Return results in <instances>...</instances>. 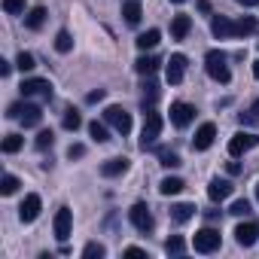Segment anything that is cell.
<instances>
[{"label": "cell", "mask_w": 259, "mask_h": 259, "mask_svg": "<svg viewBox=\"0 0 259 259\" xmlns=\"http://www.w3.org/2000/svg\"><path fill=\"white\" fill-rule=\"evenodd\" d=\"M253 31H256V19L244 16V19L235 22V37H247V34H253Z\"/></svg>", "instance_id": "cell-26"}, {"label": "cell", "mask_w": 259, "mask_h": 259, "mask_svg": "<svg viewBox=\"0 0 259 259\" xmlns=\"http://www.w3.org/2000/svg\"><path fill=\"white\" fill-rule=\"evenodd\" d=\"M82 256H85V259H101V256H107V247L98 244V241H92V244L82 247Z\"/></svg>", "instance_id": "cell-28"}, {"label": "cell", "mask_w": 259, "mask_h": 259, "mask_svg": "<svg viewBox=\"0 0 259 259\" xmlns=\"http://www.w3.org/2000/svg\"><path fill=\"white\" fill-rule=\"evenodd\" d=\"M4 13H10V16L25 13V0H4Z\"/></svg>", "instance_id": "cell-36"}, {"label": "cell", "mask_w": 259, "mask_h": 259, "mask_svg": "<svg viewBox=\"0 0 259 259\" xmlns=\"http://www.w3.org/2000/svg\"><path fill=\"white\" fill-rule=\"evenodd\" d=\"M241 122H244V125H259V101H253L250 110L241 113Z\"/></svg>", "instance_id": "cell-33"}, {"label": "cell", "mask_w": 259, "mask_h": 259, "mask_svg": "<svg viewBox=\"0 0 259 259\" xmlns=\"http://www.w3.org/2000/svg\"><path fill=\"white\" fill-rule=\"evenodd\" d=\"M210 31H213V37H220V40H226V37H235V22H229L226 16H213V22H210Z\"/></svg>", "instance_id": "cell-16"}, {"label": "cell", "mask_w": 259, "mask_h": 259, "mask_svg": "<svg viewBox=\"0 0 259 259\" xmlns=\"http://www.w3.org/2000/svg\"><path fill=\"white\" fill-rule=\"evenodd\" d=\"M241 7H253V4H259V0H238Z\"/></svg>", "instance_id": "cell-43"}, {"label": "cell", "mask_w": 259, "mask_h": 259, "mask_svg": "<svg viewBox=\"0 0 259 259\" xmlns=\"http://www.w3.org/2000/svg\"><path fill=\"white\" fill-rule=\"evenodd\" d=\"M192 119H195V107H192V104H183V101H174V104H171V122H174L177 128H186Z\"/></svg>", "instance_id": "cell-9"}, {"label": "cell", "mask_w": 259, "mask_h": 259, "mask_svg": "<svg viewBox=\"0 0 259 259\" xmlns=\"http://www.w3.org/2000/svg\"><path fill=\"white\" fill-rule=\"evenodd\" d=\"M125 256H132V259H141V256H147V250H141V247H128V250H125Z\"/></svg>", "instance_id": "cell-40"}, {"label": "cell", "mask_w": 259, "mask_h": 259, "mask_svg": "<svg viewBox=\"0 0 259 259\" xmlns=\"http://www.w3.org/2000/svg\"><path fill=\"white\" fill-rule=\"evenodd\" d=\"M22 95H25V98H31V95L52 98V82H49V79H25V82H22Z\"/></svg>", "instance_id": "cell-11"}, {"label": "cell", "mask_w": 259, "mask_h": 259, "mask_svg": "<svg viewBox=\"0 0 259 259\" xmlns=\"http://www.w3.org/2000/svg\"><path fill=\"white\" fill-rule=\"evenodd\" d=\"M122 16H125V22H128V25H138V22H141V16H144V10H141L138 0H125V4H122Z\"/></svg>", "instance_id": "cell-18"}, {"label": "cell", "mask_w": 259, "mask_h": 259, "mask_svg": "<svg viewBox=\"0 0 259 259\" xmlns=\"http://www.w3.org/2000/svg\"><path fill=\"white\" fill-rule=\"evenodd\" d=\"M229 213H235V217H247V213H250V201H235V204L229 207Z\"/></svg>", "instance_id": "cell-38"}, {"label": "cell", "mask_w": 259, "mask_h": 259, "mask_svg": "<svg viewBox=\"0 0 259 259\" xmlns=\"http://www.w3.org/2000/svg\"><path fill=\"white\" fill-rule=\"evenodd\" d=\"M19 186H22V183H19V177H13V174H4V177H0V192H4V195H13Z\"/></svg>", "instance_id": "cell-29"}, {"label": "cell", "mask_w": 259, "mask_h": 259, "mask_svg": "<svg viewBox=\"0 0 259 259\" xmlns=\"http://www.w3.org/2000/svg\"><path fill=\"white\" fill-rule=\"evenodd\" d=\"M171 4H186V0H171Z\"/></svg>", "instance_id": "cell-45"}, {"label": "cell", "mask_w": 259, "mask_h": 259, "mask_svg": "<svg viewBox=\"0 0 259 259\" xmlns=\"http://www.w3.org/2000/svg\"><path fill=\"white\" fill-rule=\"evenodd\" d=\"M55 49H58L61 55L70 52V49H73V37H70L67 31H58V34H55Z\"/></svg>", "instance_id": "cell-27"}, {"label": "cell", "mask_w": 259, "mask_h": 259, "mask_svg": "<svg viewBox=\"0 0 259 259\" xmlns=\"http://www.w3.org/2000/svg\"><path fill=\"white\" fill-rule=\"evenodd\" d=\"M89 135H92V141H98V144L110 141V132H107V122H92V125H89Z\"/></svg>", "instance_id": "cell-25"}, {"label": "cell", "mask_w": 259, "mask_h": 259, "mask_svg": "<svg viewBox=\"0 0 259 259\" xmlns=\"http://www.w3.org/2000/svg\"><path fill=\"white\" fill-rule=\"evenodd\" d=\"M183 250H186V244H183V238H180V235L168 238V244H165V253H168V256H180Z\"/></svg>", "instance_id": "cell-30"}, {"label": "cell", "mask_w": 259, "mask_h": 259, "mask_svg": "<svg viewBox=\"0 0 259 259\" xmlns=\"http://www.w3.org/2000/svg\"><path fill=\"white\" fill-rule=\"evenodd\" d=\"M232 183L229 180H220V177H213L210 180V186H207V195H210V201H223V198H229L232 195Z\"/></svg>", "instance_id": "cell-15"}, {"label": "cell", "mask_w": 259, "mask_h": 259, "mask_svg": "<svg viewBox=\"0 0 259 259\" xmlns=\"http://www.w3.org/2000/svg\"><path fill=\"white\" fill-rule=\"evenodd\" d=\"M10 119H19L25 128H34V125L43 122V110H40L37 104L22 101V104H13V107H10Z\"/></svg>", "instance_id": "cell-2"}, {"label": "cell", "mask_w": 259, "mask_h": 259, "mask_svg": "<svg viewBox=\"0 0 259 259\" xmlns=\"http://www.w3.org/2000/svg\"><path fill=\"white\" fill-rule=\"evenodd\" d=\"M159 135H162V116L159 113H147V119H144V132H141V147L147 150V147H153L156 141H159Z\"/></svg>", "instance_id": "cell-3"}, {"label": "cell", "mask_w": 259, "mask_h": 259, "mask_svg": "<svg viewBox=\"0 0 259 259\" xmlns=\"http://www.w3.org/2000/svg\"><path fill=\"white\" fill-rule=\"evenodd\" d=\"M256 198H259V186H256Z\"/></svg>", "instance_id": "cell-46"}, {"label": "cell", "mask_w": 259, "mask_h": 259, "mask_svg": "<svg viewBox=\"0 0 259 259\" xmlns=\"http://www.w3.org/2000/svg\"><path fill=\"white\" fill-rule=\"evenodd\" d=\"M192 217H195V204L180 201V204H174V207H171V220H174V223H189Z\"/></svg>", "instance_id": "cell-20"}, {"label": "cell", "mask_w": 259, "mask_h": 259, "mask_svg": "<svg viewBox=\"0 0 259 259\" xmlns=\"http://www.w3.org/2000/svg\"><path fill=\"white\" fill-rule=\"evenodd\" d=\"M79 125H82L79 113H76V110H67V113H64V128H67V132H76Z\"/></svg>", "instance_id": "cell-35"}, {"label": "cell", "mask_w": 259, "mask_h": 259, "mask_svg": "<svg viewBox=\"0 0 259 259\" xmlns=\"http://www.w3.org/2000/svg\"><path fill=\"white\" fill-rule=\"evenodd\" d=\"M183 186H186V183H183L180 177H165V180L159 183V192H162V195H177Z\"/></svg>", "instance_id": "cell-24"}, {"label": "cell", "mask_w": 259, "mask_h": 259, "mask_svg": "<svg viewBox=\"0 0 259 259\" xmlns=\"http://www.w3.org/2000/svg\"><path fill=\"white\" fill-rule=\"evenodd\" d=\"M235 241H238L241 247H253V244L259 241V226H256V223H241V226L235 229Z\"/></svg>", "instance_id": "cell-12"}, {"label": "cell", "mask_w": 259, "mask_h": 259, "mask_svg": "<svg viewBox=\"0 0 259 259\" xmlns=\"http://www.w3.org/2000/svg\"><path fill=\"white\" fill-rule=\"evenodd\" d=\"M159 40H162V34H159L156 28H150V31H144V34L138 37V49H141V52L156 49V46H159Z\"/></svg>", "instance_id": "cell-21"}, {"label": "cell", "mask_w": 259, "mask_h": 259, "mask_svg": "<svg viewBox=\"0 0 259 259\" xmlns=\"http://www.w3.org/2000/svg\"><path fill=\"white\" fill-rule=\"evenodd\" d=\"M10 70H13L10 61H0V76H10Z\"/></svg>", "instance_id": "cell-42"}, {"label": "cell", "mask_w": 259, "mask_h": 259, "mask_svg": "<svg viewBox=\"0 0 259 259\" xmlns=\"http://www.w3.org/2000/svg\"><path fill=\"white\" fill-rule=\"evenodd\" d=\"M79 156H85V147H82V144H73V147L67 150V159H79Z\"/></svg>", "instance_id": "cell-39"}, {"label": "cell", "mask_w": 259, "mask_h": 259, "mask_svg": "<svg viewBox=\"0 0 259 259\" xmlns=\"http://www.w3.org/2000/svg\"><path fill=\"white\" fill-rule=\"evenodd\" d=\"M89 104H98V101H104V89H98V92H89V98H85Z\"/></svg>", "instance_id": "cell-41"}, {"label": "cell", "mask_w": 259, "mask_h": 259, "mask_svg": "<svg viewBox=\"0 0 259 259\" xmlns=\"http://www.w3.org/2000/svg\"><path fill=\"white\" fill-rule=\"evenodd\" d=\"M22 144H25L22 135H7V141H4V153H19Z\"/></svg>", "instance_id": "cell-32"}, {"label": "cell", "mask_w": 259, "mask_h": 259, "mask_svg": "<svg viewBox=\"0 0 259 259\" xmlns=\"http://www.w3.org/2000/svg\"><path fill=\"white\" fill-rule=\"evenodd\" d=\"M34 144H37V150H49V147L55 144V138H52V132H40Z\"/></svg>", "instance_id": "cell-37"}, {"label": "cell", "mask_w": 259, "mask_h": 259, "mask_svg": "<svg viewBox=\"0 0 259 259\" xmlns=\"http://www.w3.org/2000/svg\"><path fill=\"white\" fill-rule=\"evenodd\" d=\"M43 22H46V10H43V7H34V10L25 16V25H28L31 31H40V28H43Z\"/></svg>", "instance_id": "cell-23"}, {"label": "cell", "mask_w": 259, "mask_h": 259, "mask_svg": "<svg viewBox=\"0 0 259 259\" xmlns=\"http://www.w3.org/2000/svg\"><path fill=\"white\" fill-rule=\"evenodd\" d=\"M159 162H162L165 168H177V165H180V156H177L174 150H162V153H159Z\"/></svg>", "instance_id": "cell-34"}, {"label": "cell", "mask_w": 259, "mask_h": 259, "mask_svg": "<svg viewBox=\"0 0 259 259\" xmlns=\"http://www.w3.org/2000/svg\"><path fill=\"white\" fill-rule=\"evenodd\" d=\"M256 144H259V138H256V135H250V132H238V135L229 141V156H235V159H238L241 153L253 150Z\"/></svg>", "instance_id": "cell-7"}, {"label": "cell", "mask_w": 259, "mask_h": 259, "mask_svg": "<svg viewBox=\"0 0 259 259\" xmlns=\"http://www.w3.org/2000/svg\"><path fill=\"white\" fill-rule=\"evenodd\" d=\"M192 247H195V253H213V250H220V232L210 229V226L201 229V232H195Z\"/></svg>", "instance_id": "cell-5"}, {"label": "cell", "mask_w": 259, "mask_h": 259, "mask_svg": "<svg viewBox=\"0 0 259 259\" xmlns=\"http://www.w3.org/2000/svg\"><path fill=\"white\" fill-rule=\"evenodd\" d=\"M125 171H128V159H125V156L107 159V162L101 165V174H104V177H119V174H125Z\"/></svg>", "instance_id": "cell-17"}, {"label": "cell", "mask_w": 259, "mask_h": 259, "mask_svg": "<svg viewBox=\"0 0 259 259\" xmlns=\"http://www.w3.org/2000/svg\"><path fill=\"white\" fill-rule=\"evenodd\" d=\"M213 138H217V128H213V122H204L198 132H195V141H192V147L195 150H207L210 144H213Z\"/></svg>", "instance_id": "cell-13"}, {"label": "cell", "mask_w": 259, "mask_h": 259, "mask_svg": "<svg viewBox=\"0 0 259 259\" xmlns=\"http://www.w3.org/2000/svg\"><path fill=\"white\" fill-rule=\"evenodd\" d=\"M253 76L259 79V61H253Z\"/></svg>", "instance_id": "cell-44"}, {"label": "cell", "mask_w": 259, "mask_h": 259, "mask_svg": "<svg viewBox=\"0 0 259 259\" xmlns=\"http://www.w3.org/2000/svg\"><path fill=\"white\" fill-rule=\"evenodd\" d=\"M183 73H186V55H171V61H168V82L171 85L183 82Z\"/></svg>", "instance_id": "cell-14"}, {"label": "cell", "mask_w": 259, "mask_h": 259, "mask_svg": "<svg viewBox=\"0 0 259 259\" xmlns=\"http://www.w3.org/2000/svg\"><path fill=\"white\" fill-rule=\"evenodd\" d=\"M189 28H192V19H189V16H174V22H171V37H174V40H183V37L189 34Z\"/></svg>", "instance_id": "cell-19"}, {"label": "cell", "mask_w": 259, "mask_h": 259, "mask_svg": "<svg viewBox=\"0 0 259 259\" xmlns=\"http://www.w3.org/2000/svg\"><path fill=\"white\" fill-rule=\"evenodd\" d=\"M135 67H138L141 76H153L156 67H159V58H153V55H141V58L135 61Z\"/></svg>", "instance_id": "cell-22"}, {"label": "cell", "mask_w": 259, "mask_h": 259, "mask_svg": "<svg viewBox=\"0 0 259 259\" xmlns=\"http://www.w3.org/2000/svg\"><path fill=\"white\" fill-rule=\"evenodd\" d=\"M104 122H107V125H113L119 135H128V132H132V113H125V110H122V107H116V104L104 110Z\"/></svg>", "instance_id": "cell-4"}, {"label": "cell", "mask_w": 259, "mask_h": 259, "mask_svg": "<svg viewBox=\"0 0 259 259\" xmlns=\"http://www.w3.org/2000/svg\"><path fill=\"white\" fill-rule=\"evenodd\" d=\"M52 229H55V238L58 241H67L70 238V232H73V213H70V207H58Z\"/></svg>", "instance_id": "cell-8"}, {"label": "cell", "mask_w": 259, "mask_h": 259, "mask_svg": "<svg viewBox=\"0 0 259 259\" xmlns=\"http://www.w3.org/2000/svg\"><path fill=\"white\" fill-rule=\"evenodd\" d=\"M16 64H19V70H22V73H28V70H34V67H37V61H34V55H31V52H19Z\"/></svg>", "instance_id": "cell-31"}, {"label": "cell", "mask_w": 259, "mask_h": 259, "mask_svg": "<svg viewBox=\"0 0 259 259\" xmlns=\"http://www.w3.org/2000/svg\"><path fill=\"white\" fill-rule=\"evenodd\" d=\"M40 207H43V201H40V195H28L25 201H22V207H19V220L22 223H34L37 217H40Z\"/></svg>", "instance_id": "cell-10"}, {"label": "cell", "mask_w": 259, "mask_h": 259, "mask_svg": "<svg viewBox=\"0 0 259 259\" xmlns=\"http://www.w3.org/2000/svg\"><path fill=\"white\" fill-rule=\"evenodd\" d=\"M128 220H132V226L138 229V232H153V213H150V207L144 204V201H138L132 210H128Z\"/></svg>", "instance_id": "cell-6"}, {"label": "cell", "mask_w": 259, "mask_h": 259, "mask_svg": "<svg viewBox=\"0 0 259 259\" xmlns=\"http://www.w3.org/2000/svg\"><path fill=\"white\" fill-rule=\"evenodd\" d=\"M204 67H207V76L210 79H217V82H229L232 79V73H229V64H226V55L220 52V49H210L207 52V58H204Z\"/></svg>", "instance_id": "cell-1"}]
</instances>
